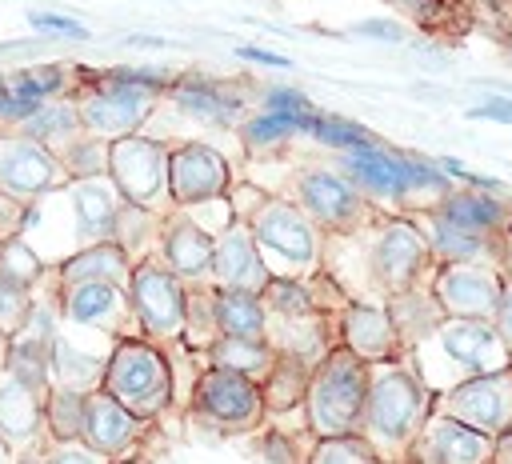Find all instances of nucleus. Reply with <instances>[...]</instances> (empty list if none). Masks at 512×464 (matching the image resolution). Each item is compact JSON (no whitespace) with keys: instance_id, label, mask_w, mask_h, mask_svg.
<instances>
[{"instance_id":"47","label":"nucleus","mask_w":512,"mask_h":464,"mask_svg":"<svg viewBox=\"0 0 512 464\" xmlns=\"http://www.w3.org/2000/svg\"><path fill=\"white\" fill-rule=\"evenodd\" d=\"M256 108L284 112V116H300V112H312L316 104H312L300 88H292V84H272V88H264V92H260V104H256Z\"/></svg>"},{"instance_id":"20","label":"nucleus","mask_w":512,"mask_h":464,"mask_svg":"<svg viewBox=\"0 0 512 464\" xmlns=\"http://www.w3.org/2000/svg\"><path fill=\"white\" fill-rule=\"evenodd\" d=\"M64 180L68 176H64L60 160L40 140L24 136L20 128H0V192L28 204Z\"/></svg>"},{"instance_id":"36","label":"nucleus","mask_w":512,"mask_h":464,"mask_svg":"<svg viewBox=\"0 0 512 464\" xmlns=\"http://www.w3.org/2000/svg\"><path fill=\"white\" fill-rule=\"evenodd\" d=\"M8 84L32 100H56V96H72L80 76L72 64H24L8 72Z\"/></svg>"},{"instance_id":"7","label":"nucleus","mask_w":512,"mask_h":464,"mask_svg":"<svg viewBox=\"0 0 512 464\" xmlns=\"http://www.w3.org/2000/svg\"><path fill=\"white\" fill-rule=\"evenodd\" d=\"M364 400H368V360H360L344 344H332L328 356L312 368L304 392V416L312 436L324 440V436L360 432Z\"/></svg>"},{"instance_id":"34","label":"nucleus","mask_w":512,"mask_h":464,"mask_svg":"<svg viewBox=\"0 0 512 464\" xmlns=\"http://www.w3.org/2000/svg\"><path fill=\"white\" fill-rule=\"evenodd\" d=\"M212 316H216L220 336H264V300H260V292L216 288L212 284Z\"/></svg>"},{"instance_id":"8","label":"nucleus","mask_w":512,"mask_h":464,"mask_svg":"<svg viewBox=\"0 0 512 464\" xmlns=\"http://www.w3.org/2000/svg\"><path fill=\"white\" fill-rule=\"evenodd\" d=\"M100 388L112 392L140 420L164 424L172 416V364H168V352L148 336L116 340Z\"/></svg>"},{"instance_id":"38","label":"nucleus","mask_w":512,"mask_h":464,"mask_svg":"<svg viewBox=\"0 0 512 464\" xmlns=\"http://www.w3.org/2000/svg\"><path fill=\"white\" fill-rule=\"evenodd\" d=\"M84 400H88V392H76V388H48V396H44V424H48V436H52V440H76V436H80Z\"/></svg>"},{"instance_id":"26","label":"nucleus","mask_w":512,"mask_h":464,"mask_svg":"<svg viewBox=\"0 0 512 464\" xmlns=\"http://www.w3.org/2000/svg\"><path fill=\"white\" fill-rule=\"evenodd\" d=\"M0 436L16 456H24V452H32V448H40L48 440L44 396H36L8 368L0 372Z\"/></svg>"},{"instance_id":"21","label":"nucleus","mask_w":512,"mask_h":464,"mask_svg":"<svg viewBox=\"0 0 512 464\" xmlns=\"http://www.w3.org/2000/svg\"><path fill=\"white\" fill-rule=\"evenodd\" d=\"M492 436H484L480 428L444 416V412H428V420L420 424V432L412 436L404 460L408 464H484L492 460Z\"/></svg>"},{"instance_id":"22","label":"nucleus","mask_w":512,"mask_h":464,"mask_svg":"<svg viewBox=\"0 0 512 464\" xmlns=\"http://www.w3.org/2000/svg\"><path fill=\"white\" fill-rule=\"evenodd\" d=\"M272 280L256 236L248 228L244 216H232V224L212 236V284L216 288H244V292H264V284Z\"/></svg>"},{"instance_id":"31","label":"nucleus","mask_w":512,"mask_h":464,"mask_svg":"<svg viewBox=\"0 0 512 464\" xmlns=\"http://www.w3.org/2000/svg\"><path fill=\"white\" fill-rule=\"evenodd\" d=\"M160 232H164V212H152L144 204H132L124 200L120 212H116V224H112V240L124 248V256L132 260V268L148 256L160 252Z\"/></svg>"},{"instance_id":"2","label":"nucleus","mask_w":512,"mask_h":464,"mask_svg":"<svg viewBox=\"0 0 512 464\" xmlns=\"http://www.w3.org/2000/svg\"><path fill=\"white\" fill-rule=\"evenodd\" d=\"M124 204V192L108 172L100 176H68L64 184L40 192L28 200L20 220V240L48 264L60 268L68 256L112 240L116 212Z\"/></svg>"},{"instance_id":"29","label":"nucleus","mask_w":512,"mask_h":464,"mask_svg":"<svg viewBox=\"0 0 512 464\" xmlns=\"http://www.w3.org/2000/svg\"><path fill=\"white\" fill-rule=\"evenodd\" d=\"M204 364L236 372V376H248V380L260 384L276 364V348L264 336H216L204 348Z\"/></svg>"},{"instance_id":"42","label":"nucleus","mask_w":512,"mask_h":464,"mask_svg":"<svg viewBox=\"0 0 512 464\" xmlns=\"http://www.w3.org/2000/svg\"><path fill=\"white\" fill-rule=\"evenodd\" d=\"M32 288L36 284H20V280H12V276L0 272V332L12 336L24 324V316L32 308Z\"/></svg>"},{"instance_id":"10","label":"nucleus","mask_w":512,"mask_h":464,"mask_svg":"<svg viewBox=\"0 0 512 464\" xmlns=\"http://www.w3.org/2000/svg\"><path fill=\"white\" fill-rule=\"evenodd\" d=\"M132 308L140 320V332L160 344L168 356L188 348L184 344V312H188V284L160 260L148 256L132 268Z\"/></svg>"},{"instance_id":"53","label":"nucleus","mask_w":512,"mask_h":464,"mask_svg":"<svg viewBox=\"0 0 512 464\" xmlns=\"http://www.w3.org/2000/svg\"><path fill=\"white\" fill-rule=\"evenodd\" d=\"M492 464H512V428L496 436V444H492Z\"/></svg>"},{"instance_id":"61","label":"nucleus","mask_w":512,"mask_h":464,"mask_svg":"<svg viewBox=\"0 0 512 464\" xmlns=\"http://www.w3.org/2000/svg\"><path fill=\"white\" fill-rule=\"evenodd\" d=\"M4 88H8V72H0V92H4Z\"/></svg>"},{"instance_id":"25","label":"nucleus","mask_w":512,"mask_h":464,"mask_svg":"<svg viewBox=\"0 0 512 464\" xmlns=\"http://www.w3.org/2000/svg\"><path fill=\"white\" fill-rule=\"evenodd\" d=\"M336 336L344 348H352L360 360H392V356H404V344H400V332L388 316L384 304H356L348 300L340 312H336Z\"/></svg>"},{"instance_id":"58","label":"nucleus","mask_w":512,"mask_h":464,"mask_svg":"<svg viewBox=\"0 0 512 464\" xmlns=\"http://www.w3.org/2000/svg\"><path fill=\"white\" fill-rule=\"evenodd\" d=\"M8 368V332H0V372Z\"/></svg>"},{"instance_id":"55","label":"nucleus","mask_w":512,"mask_h":464,"mask_svg":"<svg viewBox=\"0 0 512 464\" xmlns=\"http://www.w3.org/2000/svg\"><path fill=\"white\" fill-rule=\"evenodd\" d=\"M124 44H132V48H168L172 40H164V36H136V32H128V36H124Z\"/></svg>"},{"instance_id":"50","label":"nucleus","mask_w":512,"mask_h":464,"mask_svg":"<svg viewBox=\"0 0 512 464\" xmlns=\"http://www.w3.org/2000/svg\"><path fill=\"white\" fill-rule=\"evenodd\" d=\"M492 324L504 340V348L512 352V272L504 268V288H500V300H496V312H492Z\"/></svg>"},{"instance_id":"64","label":"nucleus","mask_w":512,"mask_h":464,"mask_svg":"<svg viewBox=\"0 0 512 464\" xmlns=\"http://www.w3.org/2000/svg\"><path fill=\"white\" fill-rule=\"evenodd\" d=\"M484 464H492V460H484Z\"/></svg>"},{"instance_id":"59","label":"nucleus","mask_w":512,"mask_h":464,"mask_svg":"<svg viewBox=\"0 0 512 464\" xmlns=\"http://www.w3.org/2000/svg\"><path fill=\"white\" fill-rule=\"evenodd\" d=\"M0 464H16V452L4 444V436H0Z\"/></svg>"},{"instance_id":"5","label":"nucleus","mask_w":512,"mask_h":464,"mask_svg":"<svg viewBox=\"0 0 512 464\" xmlns=\"http://www.w3.org/2000/svg\"><path fill=\"white\" fill-rule=\"evenodd\" d=\"M404 360L424 380V388L432 396H440V392H448V388H456V384H464L472 376L508 368L512 352L504 348V340H500L492 320L444 316L416 344L404 348Z\"/></svg>"},{"instance_id":"30","label":"nucleus","mask_w":512,"mask_h":464,"mask_svg":"<svg viewBox=\"0 0 512 464\" xmlns=\"http://www.w3.org/2000/svg\"><path fill=\"white\" fill-rule=\"evenodd\" d=\"M24 136H32V140H40L52 156H60L80 132H88L84 128V120H80V112H76V100L72 96H56V100H40L36 104V112L28 116V120H20L16 124Z\"/></svg>"},{"instance_id":"51","label":"nucleus","mask_w":512,"mask_h":464,"mask_svg":"<svg viewBox=\"0 0 512 464\" xmlns=\"http://www.w3.org/2000/svg\"><path fill=\"white\" fill-rule=\"evenodd\" d=\"M232 52L248 64H260V68H292V60L284 52H272V48H260V44H236Z\"/></svg>"},{"instance_id":"60","label":"nucleus","mask_w":512,"mask_h":464,"mask_svg":"<svg viewBox=\"0 0 512 464\" xmlns=\"http://www.w3.org/2000/svg\"><path fill=\"white\" fill-rule=\"evenodd\" d=\"M456 4H500V8H512V0H456Z\"/></svg>"},{"instance_id":"4","label":"nucleus","mask_w":512,"mask_h":464,"mask_svg":"<svg viewBox=\"0 0 512 464\" xmlns=\"http://www.w3.org/2000/svg\"><path fill=\"white\" fill-rule=\"evenodd\" d=\"M232 212L248 220L256 248L272 276L304 280L320 268V228L284 196L264 192L256 180L236 176L228 188Z\"/></svg>"},{"instance_id":"19","label":"nucleus","mask_w":512,"mask_h":464,"mask_svg":"<svg viewBox=\"0 0 512 464\" xmlns=\"http://www.w3.org/2000/svg\"><path fill=\"white\" fill-rule=\"evenodd\" d=\"M112 348H116V336L60 320L56 344H52V388H76V392L100 388Z\"/></svg>"},{"instance_id":"63","label":"nucleus","mask_w":512,"mask_h":464,"mask_svg":"<svg viewBox=\"0 0 512 464\" xmlns=\"http://www.w3.org/2000/svg\"><path fill=\"white\" fill-rule=\"evenodd\" d=\"M508 36H512V8H508Z\"/></svg>"},{"instance_id":"57","label":"nucleus","mask_w":512,"mask_h":464,"mask_svg":"<svg viewBox=\"0 0 512 464\" xmlns=\"http://www.w3.org/2000/svg\"><path fill=\"white\" fill-rule=\"evenodd\" d=\"M112 464H156L148 452H136V456H128V460H112Z\"/></svg>"},{"instance_id":"33","label":"nucleus","mask_w":512,"mask_h":464,"mask_svg":"<svg viewBox=\"0 0 512 464\" xmlns=\"http://www.w3.org/2000/svg\"><path fill=\"white\" fill-rule=\"evenodd\" d=\"M72 280H116L132 288V260L116 240H104L60 264V284H72Z\"/></svg>"},{"instance_id":"28","label":"nucleus","mask_w":512,"mask_h":464,"mask_svg":"<svg viewBox=\"0 0 512 464\" xmlns=\"http://www.w3.org/2000/svg\"><path fill=\"white\" fill-rule=\"evenodd\" d=\"M316 112V108H312ZM312 112H300V116H284V112H268V108H252L240 124H236V136H240V148L248 156H276L284 148H292L296 140L308 136V124H312Z\"/></svg>"},{"instance_id":"9","label":"nucleus","mask_w":512,"mask_h":464,"mask_svg":"<svg viewBox=\"0 0 512 464\" xmlns=\"http://www.w3.org/2000/svg\"><path fill=\"white\" fill-rule=\"evenodd\" d=\"M184 416L192 424H204V428L224 432V436H252L264 424V392L248 376L204 364L192 392H188Z\"/></svg>"},{"instance_id":"62","label":"nucleus","mask_w":512,"mask_h":464,"mask_svg":"<svg viewBox=\"0 0 512 464\" xmlns=\"http://www.w3.org/2000/svg\"><path fill=\"white\" fill-rule=\"evenodd\" d=\"M380 464H408V460H380Z\"/></svg>"},{"instance_id":"11","label":"nucleus","mask_w":512,"mask_h":464,"mask_svg":"<svg viewBox=\"0 0 512 464\" xmlns=\"http://www.w3.org/2000/svg\"><path fill=\"white\" fill-rule=\"evenodd\" d=\"M76 72H80V84L72 92L76 112H80L84 128L92 136H100V140H120L128 132L148 128L152 112L160 108V96H152L144 88H128V84L104 80L92 68H76Z\"/></svg>"},{"instance_id":"49","label":"nucleus","mask_w":512,"mask_h":464,"mask_svg":"<svg viewBox=\"0 0 512 464\" xmlns=\"http://www.w3.org/2000/svg\"><path fill=\"white\" fill-rule=\"evenodd\" d=\"M468 120H492V124H512V96H484L464 112Z\"/></svg>"},{"instance_id":"37","label":"nucleus","mask_w":512,"mask_h":464,"mask_svg":"<svg viewBox=\"0 0 512 464\" xmlns=\"http://www.w3.org/2000/svg\"><path fill=\"white\" fill-rule=\"evenodd\" d=\"M304 140H312V144H320V148H328V152H348V148L380 144V136L368 132L364 124H356V120H348V116H336V112H324V108L312 112V124H308V136H304Z\"/></svg>"},{"instance_id":"44","label":"nucleus","mask_w":512,"mask_h":464,"mask_svg":"<svg viewBox=\"0 0 512 464\" xmlns=\"http://www.w3.org/2000/svg\"><path fill=\"white\" fill-rule=\"evenodd\" d=\"M104 80H116V84H128V88H144L152 96H164L172 72L168 68H148V64H116V68H104L100 72Z\"/></svg>"},{"instance_id":"56","label":"nucleus","mask_w":512,"mask_h":464,"mask_svg":"<svg viewBox=\"0 0 512 464\" xmlns=\"http://www.w3.org/2000/svg\"><path fill=\"white\" fill-rule=\"evenodd\" d=\"M16 464H48L44 444H40V448H32V452H24V456H16Z\"/></svg>"},{"instance_id":"35","label":"nucleus","mask_w":512,"mask_h":464,"mask_svg":"<svg viewBox=\"0 0 512 464\" xmlns=\"http://www.w3.org/2000/svg\"><path fill=\"white\" fill-rule=\"evenodd\" d=\"M308 376H312V364H304V360H296V356H288V352H276L272 372L260 380L264 412L300 408V404H304V392H308Z\"/></svg>"},{"instance_id":"12","label":"nucleus","mask_w":512,"mask_h":464,"mask_svg":"<svg viewBox=\"0 0 512 464\" xmlns=\"http://www.w3.org/2000/svg\"><path fill=\"white\" fill-rule=\"evenodd\" d=\"M108 176L132 204H144L152 212L176 208L168 188V140L152 136L148 128L108 140Z\"/></svg>"},{"instance_id":"40","label":"nucleus","mask_w":512,"mask_h":464,"mask_svg":"<svg viewBox=\"0 0 512 464\" xmlns=\"http://www.w3.org/2000/svg\"><path fill=\"white\" fill-rule=\"evenodd\" d=\"M56 160H60L64 176H100V172H108V140L80 132Z\"/></svg>"},{"instance_id":"24","label":"nucleus","mask_w":512,"mask_h":464,"mask_svg":"<svg viewBox=\"0 0 512 464\" xmlns=\"http://www.w3.org/2000/svg\"><path fill=\"white\" fill-rule=\"evenodd\" d=\"M156 256L184 284H192V288H208L212 284V236L184 208L164 212V232H160V252Z\"/></svg>"},{"instance_id":"3","label":"nucleus","mask_w":512,"mask_h":464,"mask_svg":"<svg viewBox=\"0 0 512 464\" xmlns=\"http://www.w3.org/2000/svg\"><path fill=\"white\" fill-rule=\"evenodd\" d=\"M248 160L260 164V168H248V180H256L272 196L292 200L320 228V236L324 232H344V228L368 220L372 212H380L360 196V188L336 164L288 160V148L276 152V156H248Z\"/></svg>"},{"instance_id":"48","label":"nucleus","mask_w":512,"mask_h":464,"mask_svg":"<svg viewBox=\"0 0 512 464\" xmlns=\"http://www.w3.org/2000/svg\"><path fill=\"white\" fill-rule=\"evenodd\" d=\"M352 32L364 40H376V44H404V36H408V28L392 16H368V20L352 24Z\"/></svg>"},{"instance_id":"14","label":"nucleus","mask_w":512,"mask_h":464,"mask_svg":"<svg viewBox=\"0 0 512 464\" xmlns=\"http://www.w3.org/2000/svg\"><path fill=\"white\" fill-rule=\"evenodd\" d=\"M504 288V260H452L432 268V292L444 308V316H472L492 320L496 300Z\"/></svg>"},{"instance_id":"18","label":"nucleus","mask_w":512,"mask_h":464,"mask_svg":"<svg viewBox=\"0 0 512 464\" xmlns=\"http://www.w3.org/2000/svg\"><path fill=\"white\" fill-rule=\"evenodd\" d=\"M160 424L140 420L136 412H128L112 392L92 388L84 400V424H80V440L96 452H104L108 460H128L136 452H144V444L152 440Z\"/></svg>"},{"instance_id":"41","label":"nucleus","mask_w":512,"mask_h":464,"mask_svg":"<svg viewBox=\"0 0 512 464\" xmlns=\"http://www.w3.org/2000/svg\"><path fill=\"white\" fill-rule=\"evenodd\" d=\"M308 464H380V456H376V448L360 432H348V436H324V440H316Z\"/></svg>"},{"instance_id":"23","label":"nucleus","mask_w":512,"mask_h":464,"mask_svg":"<svg viewBox=\"0 0 512 464\" xmlns=\"http://www.w3.org/2000/svg\"><path fill=\"white\" fill-rule=\"evenodd\" d=\"M264 340L276 352H288V356H296V360L316 368L328 356V348L340 344L336 312H320V308H308V312H264Z\"/></svg>"},{"instance_id":"16","label":"nucleus","mask_w":512,"mask_h":464,"mask_svg":"<svg viewBox=\"0 0 512 464\" xmlns=\"http://www.w3.org/2000/svg\"><path fill=\"white\" fill-rule=\"evenodd\" d=\"M432 412L456 416V420H464V424H472L496 440L500 432L512 428V364L484 372V376H472V380L432 396Z\"/></svg>"},{"instance_id":"43","label":"nucleus","mask_w":512,"mask_h":464,"mask_svg":"<svg viewBox=\"0 0 512 464\" xmlns=\"http://www.w3.org/2000/svg\"><path fill=\"white\" fill-rule=\"evenodd\" d=\"M28 24L40 36H60V40H72V44L92 40V28L84 20H76V16H68V12H40V8H32L28 12Z\"/></svg>"},{"instance_id":"45","label":"nucleus","mask_w":512,"mask_h":464,"mask_svg":"<svg viewBox=\"0 0 512 464\" xmlns=\"http://www.w3.org/2000/svg\"><path fill=\"white\" fill-rule=\"evenodd\" d=\"M176 208H184L208 236H220L232 224V216H236L228 196H208V200H192V204H176Z\"/></svg>"},{"instance_id":"46","label":"nucleus","mask_w":512,"mask_h":464,"mask_svg":"<svg viewBox=\"0 0 512 464\" xmlns=\"http://www.w3.org/2000/svg\"><path fill=\"white\" fill-rule=\"evenodd\" d=\"M44 456H48V464H112L104 452H96V448H88L80 436L76 440H44Z\"/></svg>"},{"instance_id":"52","label":"nucleus","mask_w":512,"mask_h":464,"mask_svg":"<svg viewBox=\"0 0 512 464\" xmlns=\"http://www.w3.org/2000/svg\"><path fill=\"white\" fill-rule=\"evenodd\" d=\"M24 208H28V204H20V200H12L8 192H0V240H4V236H16V232H20Z\"/></svg>"},{"instance_id":"54","label":"nucleus","mask_w":512,"mask_h":464,"mask_svg":"<svg viewBox=\"0 0 512 464\" xmlns=\"http://www.w3.org/2000/svg\"><path fill=\"white\" fill-rule=\"evenodd\" d=\"M436 164H440V172H444L448 180H456V184H460V180H464V172H468V168H464V160H456V156H436Z\"/></svg>"},{"instance_id":"27","label":"nucleus","mask_w":512,"mask_h":464,"mask_svg":"<svg viewBox=\"0 0 512 464\" xmlns=\"http://www.w3.org/2000/svg\"><path fill=\"white\" fill-rule=\"evenodd\" d=\"M432 208L444 220H452V224H460V228H468L476 236H488V240H496L504 232L508 216H512V204L500 192H480V188H468V184L464 188H452Z\"/></svg>"},{"instance_id":"39","label":"nucleus","mask_w":512,"mask_h":464,"mask_svg":"<svg viewBox=\"0 0 512 464\" xmlns=\"http://www.w3.org/2000/svg\"><path fill=\"white\" fill-rule=\"evenodd\" d=\"M220 336L216 316H212V284L208 288H192L188 284V312H184V344L192 352L204 356V348Z\"/></svg>"},{"instance_id":"6","label":"nucleus","mask_w":512,"mask_h":464,"mask_svg":"<svg viewBox=\"0 0 512 464\" xmlns=\"http://www.w3.org/2000/svg\"><path fill=\"white\" fill-rule=\"evenodd\" d=\"M428 412H432V392L404 356L368 364V400L360 416V436L376 448L380 460H404Z\"/></svg>"},{"instance_id":"1","label":"nucleus","mask_w":512,"mask_h":464,"mask_svg":"<svg viewBox=\"0 0 512 464\" xmlns=\"http://www.w3.org/2000/svg\"><path fill=\"white\" fill-rule=\"evenodd\" d=\"M320 268L356 304H388L432 276L428 240L404 212H372L368 220L320 236Z\"/></svg>"},{"instance_id":"17","label":"nucleus","mask_w":512,"mask_h":464,"mask_svg":"<svg viewBox=\"0 0 512 464\" xmlns=\"http://www.w3.org/2000/svg\"><path fill=\"white\" fill-rule=\"evenodd\" d=\"M236 164L204 140H168V188L172 204H192L208 196H228Z\"/></svg>"},{"instance_id":"15","label":"nucleus","mask_w":512,"mask_h":464,"mask_svg":"<svg viewBox=\"0 0 512 464\" xmlns=\"http://www.w3.org/2000/svg\"><path fill=\"white\" fill-rule=\"evenodd\" d=\"M160 100L204 128H236L248 116V96L240 92V84L204 72H172Z\"/></svg>"},{"instance_id":"13","label":"nucleus","mask_w":512,"mask_h":464,"mask_svg":"<svg viewBox=\"0 0 512 464\" xmlns=\"http://www.w3.org/2000/svg\"><path fill=\"white\" fill-rule=\"evenodd\" d=\"M60 320L108 332L116 340L124 336H144L136 308H132V288L116 280H72L60 284Z\"/></svg>"},{"instance_id":"32","label":"nucleus","mask_w":512,"mask_h":464,"mask_svg":"<svg viewBox=\"0 0 512 464\" xmlns=\"http://www.w3.org/2000/svg\"><path fill=\"white\" fill-rule=\"evenodd\" d=\"M384 308H388V316H392V324H396L404 348L416 344L432 324L444 320V308H440V300H436V292H432V276L420 280V284H412L408 292L392 296Z\"/></svg>"}]
</instances>
